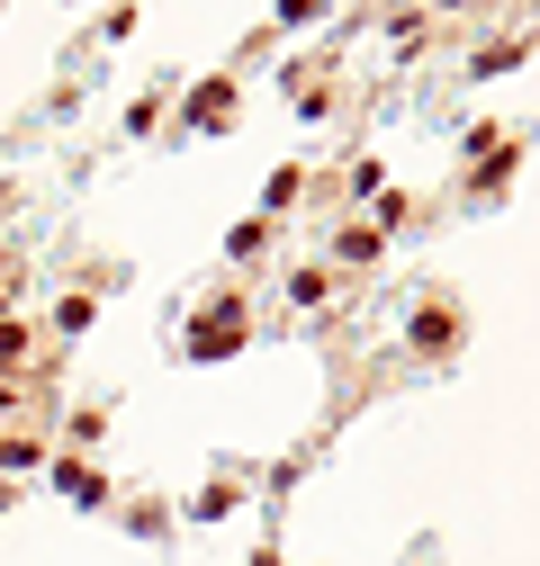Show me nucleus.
I'll use <instances>...</instances> for the list:
<instances>
[{
    "mask_svg": "<svg viewBox=\"0 0 540 566\" xmlns=\"http://www.w3.org/2000/svg\"><path fill=\"white\" fill-rule=\"evenodd\" d=\"M189 350H198V360H226V350H243V297H217L208 315H189Z\"/></svg>",
    "mask_w": 540,
    "mask_h": 566,
    "instance_id": "nucleus-1",
    "label": "nucleus"
},
{
    "mask_svg": "<svg viewBox=\"0 0 540 566\" xmlns=\"http://www.w3.org/2000/svg\"><path fill=\"white\" fill-rule=\"evenodd\" d=\"M405 333H415V350H433V360H442V350H459V315H450V306H415V324H405Z\"/></svg>",
    "mask_w": 540,
    "mask_h": 566,
    "instance_id": "nucleus-2",
    "label": "nucleus"
},
{
    "mask_svg": "<svg viewBox=\"0 0 540 566\" xmlns=\"http://www.w3.org/2000/svg\"><path fill=\"white\" fill-rule=\"evenodd\" d=\"M189 117H198V126H226V117H235V91H226V82H208V91L189 99Z\"/></svg>",
    "mask_w": 540,
    "mask_h": 566,
    "instance_id": "nucleus-3",
    "label": "nucleus"
},
{
    "mask_svg": "<svg viewBox=\"0 0 540 566\" xmlns=\"http://www.w3.org/2000/svg\"><path fill=\"white\" fill-rule=\"evenodd\" d=\"M54 485L73 494V504H100V476H91V468H54Z\"/></svg>",
    "mask_w": 540,
    "mask_h": 566,
    "instance_id": "nucleus-4",
    "label": "nucleus"
},
{
    "mask_svg": "<svg viewBox=\"0 0 540 566\" xmlns=\"http://www.w3.org/2000/svg\"><path fill=\"white\" fill-rule=\"evenodd\" d=\"M289 297H298V306H324V297H333V279H324V270H298V279H289Z\"/></svg>",
    "mask_w": 540,
    "mask_h": 566,
    "instance_id": "nucleus-5",
    "label": "nucleus"
},
{
    "mask_svg": "<svg viewBox=\"0 0 540 566\" xmlns=\"http://www.w3.org/2000/svg\"><path fill=\"white\" fill-rule=\"evenodd\" d=\"M19 350H28V342H19L10 324H0V369H19Z\"/></svg>",
    "mask_w": 540,
    "mask_h": 566,
    "instance_id": "nucleus-6",
    "label": "nucleus"
}]
</instances>
